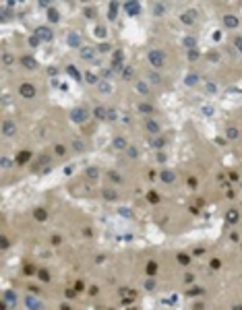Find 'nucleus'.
Here are the masks:
<instances>
[{
    "label": "nucleus",
    "mask_w": 242,
    "mask_h": 310,
    "mask_svg": "<svg viewBox=\"0 0 242 310\" xmlns=\"http://www.w3.org/2000/svg\"><path fill=\"white\" fill-rule=\"evenodd\" d=\"M147 62H149L153 68H162L164 62H166V54H164L162 50H151V52L147 54Z\"/></svg>",
    "instance_id": "f257e3e1"
},
{
    "label": "nucleus",
    "mask_w": 242,
    "mask_h": 310,
    "mask_svg": "<svg viewBox=\"0 0 242 310\" xmlns=\"http://www.w3.org/2000/svg\"><path fill=\"white\" fill-rule=\"evenodd\" d=\"M19 93L23 95V97L31 99V97H35V87H33L31 83H23V85L19 87Z\"/></svg>",
    "instance_id": "f03ea898"
},
{
    "label": "nucleus",
    "mask_w": 242,
    "mask_h": 310,
    "mask_svg": "<svg viewBox=\"0 0 242 310\" xmlns=\"http://www.w3.org/2000/svg\"><path fill=\"white\" fill-rule=\"evenodd\" d=\"M71 118H73L75 122H85V120H87V110H83V108H77V110H73Z\"/></svg>",
    "instance_id": "7ed1b4c3"
},
{
    "label": "nucleus",
    "mask_w": 242,
    "mask_h": 310,
    "mask_svg": "<svg viewBox=\"0 0 242 310\" xmlns=\"http://www.w3.org/2000/svg\"><path fill=\"white\" fill-rule=\"evenodd\" d=\"M35 37H39V39H43V41H50V39H52V31L46 29V27H37V29H35Z\"/></svg>",
    "instance_id": "20e7f679"
},
{
    "label": "nucleus",
    "mask_w": 242,
    "mask_h": 310,
    "mask_svg": "<svg viewBox=\"0 0 242 310\" xmlns=\"http://www.w3.org/2000/svg\"><path fill=\"white\" fill-rule=\"evenodd\" d=\"M194 19H197V10H192V8H190V10H186V13L180 17V21H182V23H186V25L194 23Z\"/></svg>",
    "instance_id": "39448f33"
},
{
    "label": "nucleus",
    "mask_w": 242,
    "mask_h": 310,
    "mask_svg": "<svg viewBox=\"0 0 242 310\" xmlns=\"http://www.w3.org/2000/svg\"><path fill=\"white\" fill-rule=\"evenodd\" d=\"M124 8H126V13H128V15H139V10H141V4L133 0V2H126V4H124Z\"/></svg>",
    "instance_id": "423d86ee"
},
{
    "label": "nucleus",
    "mask_w": 242,
    "mask_h": 310,
    "mask_svg": "<svg viewBox=\"0 0 242 310\" xmlns=\"http://www.w3.org/2000/svg\"><path fill=\"white\" fill-rule=\"evenodd\" d=\"M15 130H17L15 122H10V120H4V124H2V132H4L6 136H10V134H15Z\"/></svg>",
    "instance_id": "0eeeda50"
},
{
    "label": "nucleus",
    "mask_w": 242,
    "mask_h": 310,
    "mask_svg": "<svg viewBox=\"0 0 242 310\" xmlns=\"http://www.w3.org/2000/svg\"><path fill=\"white\" fill-rule=\"evenodd\" d=\"M17 163H21V165H23V163H27V161H31V153L29 151H21L19 155H17V159H15Z\"/></svg>",
    "instance_id": "6e6552de"
},
{
    "label": "nucleus",
    "mask_w": 242,
    "mask_h": 310,
    "mask_svg": "<svg viewBox=\"0 0 242 310\" xmlns=\"http://www.w3.org/2000/svg\"><path fill=\"white\" fill-rule=\"evenodd\" d=\"M224 25H226V27H238V19L232 17V15H226V17H224Z\"/></svg>",
    "instance_id": "1a4fd4ad"
},
{
    "label": "nucleus",
    "mask_w": 242,
    "mask_h": 310,
    "mask_svg": "<svg viewBox=\"0 0 242 310\" xmlns=\"http://www.w3.org/2000/svg\"><path fill=\"white\" fill-rule=\"evenodd\" d=\"M145 128L149 130V132H159V126H157V122H153V120H147V124H145Z\"/></svg>",
    "instance_id": "9d476101"
},
{
    "label": "nucleus",
    "mask_w": 242,
    "mask_h": 310,
    "mask_svg": "<svg viewBox=\"0 0 242 310\" xmlns=\"http://www.w3.org/2000/svg\"><path fill=\"white\" fill-rule=\"evenodd\" d=\"M23 66H25V68H35V66H37V62H35V58L25 56V58H23Z\"/></svg>",
    "instance_id": "9b49d317"
},
{
    "label": "nucleus",
    "mask_w": 242,
    "mask_h": 310,
    "mask_svg": "<svg viewBox=\"0 0 242 310\" xmlns=\"http://www.w3.org/2000/svg\"><path fill=\"white\" fill-rule=\"evenodd\" d=\"M81 56L87 58V60H91L93 58V50H91V48H81Z\"/></svg>",
    "instance_id": "f8f14e48"
},
{
    "label": "nucleus",
    "mask_w": 242,
    "mask_h": 310,
    "mask_svg": "<svg viewBox=\"0 0 242 310\" xmlns=\"http://www.w3.org/2000/svg\"><path fill=\"white\" fill-rule=\"evenodd\" d=\"M114 147H116V149H124V147H126V141H124L122 136H116V139H114Z\"/></svg>",
    "instance_id": "ddd939ff"
},
{
    "label": "nucleus",
    "mask_w": 242,
    "mask_h": 310,
    "mask_svg": "<svg viewBox=\"0 0 242 310\" xmlns=\"http://www.w3.org/2000/svg\"><path fill=\"white\" fill-rule=\"evenodd\" d=\"M162 180H164V182H168V184H170V182H174V172H164V174H162Z\"/></svg>",
    "instance_id": "4468645a"
},
{
    "label": "nucleus",
    "mask_w": 242,
    "mask_h": 310,
    "mask_svg": "<svg viewBox=\"0 0 242 310\" xmlns=\"http://www.w3.org/2000/svg\"><path fill=\"white\" fill-rule=\"evenodd\" d=\"M120 64H122V52H116V58H114V62H112V68H114V66L118 68Z\"/></svg>",
    "instance_id": "2eb2a0df"
},
{
    "label": "nucleus",
    "mask_w": 242,
    "mask_h": 310,
    "mask_svg": "<svg viewBox=\"0 0 242 310\" xmlns=\"http://www.w3.org/2000/svg\"><path fill=\"white\" fill-rule=\"evenodd\" d=\"M226 219H228L230 223H236V219H238V213H236V211H230L228 215H226Z\"/></svg>",
    "instance_id": "dca6fc26"
},
{
    "label": "nucleus",
    "mask_w": 242,
    "mask_h": 310,
    "mask_svg": "<svg viewBox=\"0 0 242 310\" xmlns=\"http://www.w3.org/2000/svg\"><path fill=\"white\" fill-rule=\"evenodd\" d=\"M69 41H71V45H81V39H79L75 33H71V35H69Z\"/></svg>",
    "instance_id": "f3484780"
},
{
    "label": "nucleus",
    "mask_w": 242,
    "mask_h": 310,
    "mask_svg": "<svg viewBox=\"0 0 242 310\" xmlns=\"http://www.w3.org/2000/svg\"><path fill=\"white\" fill-rule=\"evenodd\" d=\"M27 306H29V308H39V306H41V304H39V302H37V300H33V298H31V296H29V298H27Z\"/></svg>",
    "instance_id": "a211bd4d"
},
{
    "label": "nucleus",
    "mask_w": 242,
    "mask_h": 310,
    "mask_svg": "<svg viewBox=\"0 0 242 310\" xmlns=\"http://www.w3.org/2000/svg\"><path fill=\"white\" fill-rule=\"evenodd\" d=\"M137 89H139V91H141V93H145V95H147V93H149V87H147V85H145V83H141V81H139V83H137Z\"/></svg>",
    "instance_id": "6ab92c4d"
},
{
    "label": "nucleus",
    "mask_w": 242,
    "mask_h": 310,
    "mask_svg": "<svg viewBox=\"0 0 242 310\" xmlns=\"http://www.w3.org/2000/svg\"><path fill=\"white\" fill-rule=\"evenodd\" d=\"M139 110H141L143 114H151V112H153V108H151V106H147V104H141V106H139Z\"/></svg>",
    "instance_id": "aec40b11"
},
{
    "label": "nucleus",
    "mask_w": 242,
    "mask_h": 310,
    "mask_svg": "<svg viewBox=\"0 0 242 310\" xmlns=\"http://www.w3.org/2000/svg\"><path fill=\"white\" fill-rule=\"evenodd\" d=\"M155 269H157V265H155V263L151 260V263L147 265V275H153V273H155Z\"/></svg>",
    "instance_id": "412c9836"
},
{
    "label": "nucleus",
    "mask_w": 242,
    "mask_h": 310,
    "mask_svg": "<svg viewBox=\"0 0 242 310\" xmlns=\"http://www.w3.org/2000/svg\"><path fill=\"white\" fill-rule=\"evenodd\" d=\"M66 70H69V73H71V75H73V77H75V79H77V81H81V75H79V73H77V68H75V66H69V68H66Z\"/></svg>",
    "instance_id": "4be33fe9"
},
{
    "label": "nucleus",
    "mask_w": 242,
    "mask_h": 310,
    "mask_svg": "<svg viewBox=\"0 0 242 310\" xmlns=\"http://www.w3.org/2000/svg\"><path fill=\"white\" fill-rule=\"evenodd\" d=\"M35 219H39V221L46 219V213H43V209H37V211H35Z\"/></svg>",
    "instance_id": "5701e85b"
},
{
    "label": "nucleus",
    "mask_w": 242,
    "mask_h": 310,
    "mask_svg": "<svg viewBox=\"0 0 242 310\" xmlns=\"http://www.w3.org/2000/svg\"><path fill=\"white\" fill-rule=\"evenodd\" d=\"M116 10H118V4H114V2H112V4H110V19H114V17H116Z\"/></svg>",
    "instance_id": "b1692460"
},
{
    "label": "nucleus",
    "mask_w": 242,
    "mask_h": 310,
    "mask_svg": "<svg viewBox=\"0 0 242 310\" xmlns=\"http://www.w3.org/2000/svg\"><path fill=\"white\" fill-rule=\"evenodd\" d=\"M95 116H97V118H108V114H106L104 108H95Z\"/></svg>",
    "instance_id": "393cba45"
},
{
    "label": "nucleus",
    "mask_w": 242,
    "mask_h": 310,
    "mask_svg": "<svg viewBox=\"0 0 242 310\" xmlns=\"http://www.w3.org/2000/svg\"><path fill=\"white\" fill-rule=\"evenodd\" d=\"M147 199H149L151 203H159V197H157V192H149V195H147Z\"/></svg>",
    "instance_id": "a878e982"
},
{
    "label": "nucleus",
    "mask_w": 242,
    "mask_h": 310,
    "mask_svg": "<svg viewBox=\"0 0 242 310\" xmlns=\"http://www.w3.org/2000/svg\"><path fill=\"white\" fill-rule=\"evenodd\" d=\"M178 260H180V265H188L190 263V258L186 254H178Z\"/></svg>",
    "instance_id": "bb28decb"
},
{
    "label": "nucleus",
    "mask_w": 242,
    "mask_h": 310,
    "mask_svg": "<svg viewBox=\"0 0 242 310\" xmlns=\"http://www.w3.org/2000/svg\"><path fill=\"white\" fill-rule=\"evenodd\" d=\"M149 79H151V83H159V81H162V77H159L157 73H151V75H149Z\"/></svg>",
    "instance_id": "cd10ccee"
},
{
    "label": "nucleus",
    "mask_w": 242,
    "mask_h": 310,
    "mask_svg": "<svg viewBox=\"0 0 242 310\" xmlns=\"http://www.w3.org/2000/svg\"><path fill=\"white\" fill-rule=\"evenodd\" d=\"M39 279L41 281H50V273L48 271H39Z\"/></svg>",
    "instance_id": "c85d7f7f"
},
{
    "label": "nucleus",
    "mask_w": 242,
    "mask_h": 310,
    "mask_svg": "<svg viewBox=\"0 0 242 310\" xmlns=\"http://www.w3.org/2000/svg\"><path fill=\"white\" fill-rule=\"evenodd\" d=\"M85 77H87V81H89V83H99V79H95V75H93V73H87Z\"/></svg>",
    "instance_id": "c756f323"
},
{
    "label": "nucleus",
    "mask_w": 242,
    "mask_h": 310,
    "mask_svg": "<svg viewBox=\"0 0 242 310\" xmlns=\"http://www.w3.org/2000/svg\"><path fill=\"white\" fill-rule=\"evenodd\" d=\"M122 77H124V79H130V77H133V68H124V70H122Z\"/></svg>",
    "instance_id": "7c9ffc66"
},
{
    "label": "nucleus",
    "mask_w": 242,
    "mask_h": 310,
    "mask_svg": "<svg viewBox=\"0 0 242 310\" xmlns=\"http://www.w3.org/2000/svg\"><path fill=\"white\" fill-rule=\"evenodd\" d=\"M234 45H236V48H238V50L242 52V35H238V37L234 39Z\"/></svg>",
    "instance_id": "2f4dec72"
},
{
    "label": "nucleus",
    "mask_w": 242,
    "mask_h": 310,
    "mask_svg": "<svg viewBox=\"0 0 242 310\" xmlns=\"http://www.w3.org/2000/svg\"><path fill=\"white\" fill-rule=\"evenodd\" d=\"M184 45L192 50V48H194V39H192V37H186V39H184Z\"/></svg>",
    "instance_id": "473e14b6"
},
{
    "label": "nucleus",
    "mask_w": 242,
    "mask_h": 310,
    "mask_svg": "<svg viewBox=\"0 0 242 310\" xmlns=\"http://www.w3.org/2000/svg\"><path fill=\"white\" fill-rule=\"evenodd\" d=\"M2 60H4V64H6V66H8V64H13V56H10V54H4V56H2Z\"/></svg>",
    "instance_id": "72a5a7b5"
},
{
    "label": "nucleus",
    "mask_w": 242,
    "mask_h": 310,
    "mask_svg": "<svg viewBox=\"0 0 242 310\" xmlns=\"http://www.w3.org/2000/svg\"><path fill=\"white\" fill-rule=\"evenodd\" d=\"M228 136H230V139H236V136H238V130H236V128H228Z\"/></svg>",
    "instance_id": "f704fd0d"
},
{
    "label": "nucleus",
    "mask_w": 242,
    "mask_h": 310,
    "mask_svg": "<svg viewBox=\"0 0 242 310\" xmlns=\"http://www.w3.org/2000/svg\"><path fill=\"white\" fill-rule=\"evenodd\" d=\"M48 13H50V19H52V21H58V13H56L54 8H50Z\"/></svg>",
    "instance_id": "c9c22d12"
},
{
    "label": "nucleus",
    "mask_w": 242,
    "mask_h": 310,
    "mask_svg": "<svg viewBox=\"0 0 242 310\" xmlns=\"http://www.w3.org/2000/svg\"><path fill=\"white\" fill-rule=\"evenodd\" d=\"M188 58H190V60H197V58H199V52L190 50V52H188Z\"/></svg>",
    "instance_id": "e433bc0d"
},
{
    "label": "nucleus",
    "mask_w": 242,
    "mask_h": 310,
    "mask_svg": "<svg viewBox=\"0 0 242 310\" xmlns=\"http://www.w3.org/2000/svg\"><path fill=\"white\" fill-rule=\"evenodd\" d=\"M99 89H101L104 93H108V91H110V85H108V83H99Z\"/></svg>",
    "instance_id": "4c0bfd02"
},
{
    "label": "nucleus",
    "mask_w": 242,
    "mask_h": 310,
    "mask_svg": "<svg viewBox=\"0 0 242 310\" xmlns=\"http://www.w3.org/2000/svg\"><path fill=\"white\" fill-rule=\"evenodd\" d=\"M106 199H116V192H112V190H106Z\"/></svg>",
    "instance_id": "58836bf2"
},
{
    "label": "nucleus",
    "mask_w": 242,
    "mask_h": 310,
    "mask_svg": "<svg viewBox=\"0 0 242 310\" xmlns=\"http://www.w3.org/2000/svg\"><path fill=\"white\" fill-rule=\"evenodd\" d=\"M164 10H166V8H164V6H162V4H155V15H162V13H164Z\"/></svg>",
    "instance_id": "ea45409f"
},
{
    "label": "nucleus",
    "mask_w": 242,
    "mask_h": 310,
    "mask_svg": "<svg viewBox=\"0 0 242 310\" xmlns=\"http://www.w3.org/2000/svg\"><path fill=\"white\" fill-rule=\"evenodd\" d=\"M95 35H106V29H104V27H97V29H95Z\"/></svg>",
    "instance_id": "a19ab883"
},
{
    "label": "nucleus",
    "mask_w": 242,
    "mask_h": 310,
    "mask_svg": "<svg viewBox=\"0 0 242 310\" xmlns=\"http://www.w3.org/2000/svg\"><path fill=\"white\" fill-rule=\"evenodd\" d=\"M6 300H8L10 304H15V302H17V298H13V296H10V292H6Z\"/></svg>",
    "instance_id": "79ce46f5"
},
{
    "label": "nucleus",
    "mask_w": 242,
    "mask_h": 310,
    "mask_svg": "<svg viewBox=\"0 0 242 310\" xmlns=\"http://www.w3.org/2000/svg\"><path fill=\"white\" fill-rule=\"evenodd\" d=\"M194 79H199V77H194V75H190V77H188V81H186V83H188V85H192V83H194Z\"/></svg>",
    "instance_id": "37998d69"
},
{
    "label": "nucleus",
    "mask_w": 242,
    "mask_h": 310,
    "mask_svg": "<svg viewBox=\"0 0 242 310\" xmlns=\"http://www.w3.org/2000/svg\"><path fill=\"white\" fill-rule=\"evenodd\" d=\"M25 273H35V269H33L31 265H27V267H25Z\"/></svg>",
    "instance_id": "c03bdc74"
},
{
    "label": "nucleus",
    "mask_w": 242,
    "mask_h": 310,
    "mask_svg": "<svg viewBox=\"0 0 242 310\" xmlns=\"http://www.w3.org/2000/svg\"><path fill=\"white\" fill-rule=\"evenodd\" d=\"M201 292H203V290H199V288H197V290H192V292H190V296H199Z\"/></svg>",
    "instance_id": "a18cd8bd"
},
{
    "label": "nucleus",
    "mask_w": 242,
    "mask_h": 310,
    "mask_svg": "<svg viewBox=\"0 0 242 310\" xmlns=\"http://www.w3.org/2000/svg\"><path fill=\"white\" fill-rule=\"evenodd\" d=\"M60 310H71V306H62V308H60Z\"/></svg>",
    "instance_id": "49530a36"
},
{
    "label": "nucleus",
    "mask_w": 242,
    "mask_h": 310,
    "mask_svg": "<svg viewBox=\"0 0 242 310\" xmlns=\"http://www.w3.org/2000/svg\"><path fill=\"white\" fill-rule=\"evenodd\" d=\"M234 310H242V306H236V308H234Z\"/></svg>",
    "instance_id": "de8ad7c7"
}]
</instances>
